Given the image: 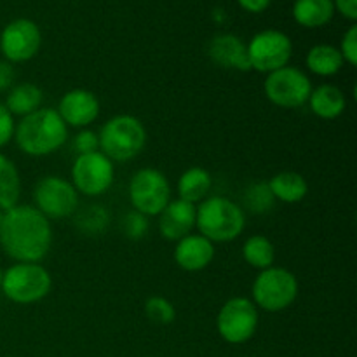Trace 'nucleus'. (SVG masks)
Segmentation results:
<instances>
[{
	"label": "nucleus",
	"mask_w": 357,
	"mask_h": 357,
	"mask_svg": "<svg viewBox=\"0 0 357 357\" xmlns=\"http://www.w3.org/2000/svg\"><path fill=\"white\" fill-rule=\"evenodd\" d=\"M0 246L16 264H40L52 246L51 222L30 204L3 211Z\"/></svg>",
	"instance_id": "1"
},
{
	"label": "nucleus",
	"mask_w": 357,
	"mask_h": 357,
	"mask_svg": "<svg viewBox=\"0 0 357 357\" xmlns=\"http://www.w3.org/2000/svg\"><path fill=\"white\" fill-rule=\"evenodd\" d=\"M17 149L30 157H45L58 152L68 139V126L52 108H38L21 117L14 129Z\"/></svg>",
	"instance_id": "2"
},
{
	"label": "nucleus",
	"mask_w": 357,
	"mask_h": 357,
	"mask_svg": "<svg viewBox=\"0 0 357 357\" xmlns=\"http://www.w3.org/2000/svg\"><path fill=\"white\" fill-rule=\"evenodd\" d=\"M244 227H246L244 209L232 199L213 195L199 202L195 229L213 244L236 241L244 232Z\"/></svg>",
	"instance_id": "3"
},
{
	"label": "nucleus",
	"mask_w": 357,
	"mask_h": 357,
	"mask_svg": "<svg viewBox=\"0 0 357 357\" xmlns=\"http://www.w3.org/2000/svg\"><path fill=\"white\" fill-rule=\"evenodd\" d=\"M100 152L112 162H128L138 157L146 145V129L135 115H115L98 132Z\"/></svg>",
	"instance_id": "4"
},
{
	"label": "nucleus",
	"mask_w": 357,
	"mask_h": 357,
	"mask_svg": "<svg viewBox=\"0 0 357 357\" xmlns=\"http://www.w3.org/2000/svg\"><path fill=\"white\" fill-rule=\"evenodd\" d=\"M298 279L293 272L282 267H272L260 271L251 286V302L257 309L265 312H282L298 298Z\"/></svg>",
	"instance_id": "5"
},
{
	"label": "nucleus",
	"mask_w": 357,
	"mask_h": 357,
	"mask_svg": "<svg viewBox=\"0 0 357 357\" xmlns=\"http://www.w3.org/2000/svg\"><path fill=\"white\" fill-rule=\"evenodd\" d=\"M52 278L40 264H14L2 274L0 291L17 305H31L51 293Z\"/></svg>",
	"instance_id": "6"
},
{
	"label": "nucleus",
	"mask_w": 357,
	"mask_h": 357,
	"mask_svg": "<svg viewBox=\"0 0 357 357\" xmlns=\"http://www.w3.org/2000/svg\"><path fill=\"white\" fill-rule=\"evenodd\" d=\"M129 201L135 211L159 216L171 201V185L166 174L155 167H143L129 181Z\"/></svg>",
	"instance_id": "7"
},
{
	"label": "nucleus",
	"mask_w": 357,
	"mask_h": 357,
	"mask_svg": "<svg viewBox=\"0 0 357 357\" xmlns=\"http://www.w3.org/2000/svg\"><path fill=\"white\" fill-rule=\"evenodd\" d=\"M312 82L298 66L286 65L275 72L267 73L264 91L267 100L279 108H300L309 101Z\"/></svg>",
	"instance_id": "8"
},
{
	"label": "nucleus",
	"mask_w": 357,
	"mask_h": 357,
	"mask_svg": "<svg viewBox=\"0 0 357 357\" xmlns=\"http://www.w3.org/2000/svg\"><path fill=\"white\" fill-rule=\"evenodd\" d=\"M33 208L51 220L68 218L79 209V192L72 181L49 174L40 178L33 188Z\"/></svg>",
	"instance_id": "9"
},
{
	"label": "nucleus",
	"mask_w": 357,
	"mask_h": 357,
	"mask_svg": "<svg viewBox=\"0 0 357 357\" xmlns=\"http://www.w3.org/2000/svg\"><path fill=\"white\" fill-rule=\"evenodd\" d=\"M258 323H260V314L257 305L244 296H234L227 300L216 317L220 337L232 345L250 342L257 333Z\"/></svg>",
	"instance_id": "10"
},
{
	"label": "nucleus",
	"mask_w": 357,
	"mask_h": 357,
	"mask_svg": "<svg viewBox=\"0 0 357 357\" xmlns=\"http://www.w3.org/2000/svg\"><path fill=\"white\" fill-rule=\"evenodd\" d=\"M246 47L251 70L260 73H271L289 65L293 56L291 38L284 31L274 28L258 31Z\"/></svg>",
	"instance_id": "11"
},
{
	"label": "nucleus",
	"mask_w": 357,
	"mask_h": 357,
	"mask_svg": "<svg viewBox=\"0 0 357 357\" xmlns=\"http://www.w3.org/2000/svg\"><path fill=\"white\" fill-rule=\"evenodd\" d=\"M115 180L114 162L101 152L77 155L72 166V185L79 194L98 197L110 190Z\"/></svg>",
	"instance_id": "12"
},
{
	"label": "nucleus",
	"mask_w": 357,
	"mask_h": 357,
	"mask_svg": "<svg viewBox=\"0 0 357 357\" xmlns=\"http://www.w3.org/2000/svg\"><path fill=\"white\" fill-rule=\"evenodd\" d=\"M40 28L28 17H17L10 21L0 33V52L10 65L30 61L40 51Z\"/></svg>",
	"instance_id": "13"
},
{
	"label": "nucleus",
	"mask_w": 357,
	"mask_h": 357,
	"mask_svg": "<svg viewBox=\"0 0 357 357\" xmlns=\"http://www.w3.org/2000/svg\"><path fill=\"white\" fill-rule=\"evenodd\" d=\"M100 100L93 91L72 89L59 100L56 112L68 128L86 129L100 117Z\"/></svg>",
	"instance_id": "14"
},
{
	"label": "nucleus",
	"mask_w": 357,
	"mask_h": 357,
	"mask_svg": "<svg viewBox=\"0 0 357 357\" xmlns=\"http://www.w3.org/2000/svg\"><path fill=\"white\" fill-rule=\"evenodd\" d=\"M197 206L183 199H171L159 215V232L164 239L178 243L195 229Z\"/></svg>",
	"instance_id": "15"
},
{
	"label": "nucleus",
	"mask_w": 357,
	"mask_h": 357,
	"mask_svg": "<svg viewBox=\"0 0 357 357\" xmlns=\"http://www.w3.org/2000/svg\"><path fill=\"white\" fill-rule=\"evenodd\" d=\"M208 56L216 66L223 70L251 72L246 44L234 33L215 35L208 44Z\"/></svg>",
	"instance_id": "16"
},
{
	"label": "nucleus",
	"mask_w": 357,
	"mask_h": 357,
	"mask_svg": "<svg viewBox=\"0 0 357 357\" xmlns=\"http://www.w3.org/2000/svg\"><path fill=\"white\" fill-rule=\"evenodd\" d=\"M215 244L201 234H188L174 248V261L187 272H201L215 260Z\"/></svg>",
	"instance_id": "17"
},
{
	"label": "nucleus",
	"mask_w": 357,
	"mask_h": 357,
	"mask_svg": "<svg viewBox=\"0 0 357 357\" xmlns=\"http://www.w3.org/2000/svg\"><path fill=\"white\" fill-rule=\"evenodd\" d=\"M307 103L312 114L323 121H335L347 108L345 94L333 84H321L316 89H312Z\"/></svg>",
	"instance_id": "18"
},
{
	"label": "nucleus",
	"mask_w": 357,
	"mask_h": 357,
	"mask_svg": "<svg viewBox=\"0 0 357 357\" xmlns=\"http://www.w3.org/2000/svg\"><path fill=\"white\" fill-rule=\"evenodd\" d=\"M42 101H44V93L37 84L21 82L7 91L3 107L9 110L13 117H26L42 108Z\"/></svg>",
	"instance_id": "19"
},
{
	"label": "nucleus",
	"mask_w": 357,
	"mask_h": 357,
	"mask_svg": "<svg viewBox=\"0 0 357 357\" xmlns=\"http://www.w3.org/2000/svg\"><path fill=\"white\" fill-rule=\"evenodd\" d=\"M333 0H295L293 3V20L303 28H323L335 16Z\"/></svg>",
	"instance_id": "20"
},
{
	"label": "nucleus",
	"mask_w": 357,
	"mask_h": 357,
	"mask_svg": "<svg viewBox=\"0 0 357 357\" xmlns=\"http://www.w3.org/2000/svg\"><path fill=\"white\" fill-rule=\"evenodd\" d=\"M267 183L275 201H281L284 204L302 202L309 194L307 180L295 171H281V173L274 174Z\"/></svg>",
	"instance_id": "21"
},
{
	"label": "nucleus",
	"mask_w": 357,
	"mask_h": 357,
	"mask_svg": "<svg viewBox=\"0 0 357 357\" xmlns=\"http://www.w3.org/2000/svg\"><path fill=\"white\" fill-rule=\"evenodd\" d=\"M213 187V178L209 174V171H206L204 167H188L187 171H183L178 180V199H183V201L192 202V204H197L202 202L208 197L209 190Z\"/></svg>",
	"instance_id": "22"
},
{
	"label": "nucleus",
	"mask_w": 357,
	"mask_h": 357,
	"mask_svg": "<svg viewBox=\"0 0 357 357\" xmlns=\"http://www.w3.org/2000/svg\"><path fill=\"white\" fill-rule=\"evenodd\" d=\"M344 58H342L338 47L330 44H317L309 49L305 56V65L314 75L317 77H333L344 68Z\"/></svg>",
	"instance_id": "23"
},
{
	"label": "nucleus",
	"mask_w": 357,
	"mask_h": 357,
	"mask_svg": "<svg viewBox=\"0 0 357 357\" xmlns=\"http://www.w3.org/2000/svg\"><path fill=\"white\" fill-rule=\"evenodd\" d=\"M21 197V176L16 164L7 155L0 153V209L14 208L20 204Z\"/></svg>",
	"instance_id": "24"
},
{
	"label": "nucleus",
	"mask_w": 357,
	"mask_h": 357,
	"mask_svg": "<svg viewBox=\"0 0 357 357\" xmlns=\"http://www.w3.org/2000/svg\"><path fill=\"white\" fill-rule=\"evenodd\" d=\"M243 258L250 267L257 271H265L272 267L275 261V248L274 243L267 236H255L248 237L246 243L243 244Z\"/></svg>",
	"instance_id": "25"
},
{
	"label": "nucleus",
	"mask_w": 357,
	"mask_h": 357,
	"mask_svg": "<svg viewBox=\"0 0 357 357\" xmlns=\"http://www.w3.org/2000/svg\"><path fill=\"white\" fill-rule=\"evenodd\" d=\"M110 222V215L100 204H91L75 211V225L86 236H100Z\"/></svg>",
	"instance_id": "26"
},
{
	"label": "nucleus",
	"mask_w": 357,
	"mask_h": 357,
	"mask_svg": "<svg viewBox=\"0 0 357 357\" xmlns=\"http://www.w3.org/2000/svg\"><path fill=\"white\" fill-rule=\"evenodd\" d=\"M244 206H246L248 211L257 213V215L271 211L275 206V199L268 188V183L250 185L246 194H244Z\"/></svg>",
	"instance_id": "27"
},
{
	"label": "nucleus",
	"mask_w": 357,
	"mask_h": 357,
	"mask_svg": "<svg viewBox=\"0 0 357 357\" xmlns=\"http://www.w3.org/2000/svg\"><path fill=\"white\" fill-rule=\"evenodd\" d=\"M145 314L152 323L166 326L176 319V309L164 296H150L145 302Z\"/></svg>",
	"instance_id": "28"
},
{
	"label": "nucleus",
	"mask_w": 357,
	"mask_h": 357,
	"mask_svg": "<svg viewBox=\"0 0 357 357\" xmlns=\"http://www.w3.org/2000/svg\"><path fill=\"white\" fill-rule=\"evenodd\" d=\"M149 216L142 215L138 211H129L124 216V222H122V230H124L126 237L131 241H139L145 237L146 230H149Z\"/></svg>",
	"instance_id": "29"
},
{
	"label": "nucleus",
	"mask_w": 357,
	"mask_h": 357,
	"mask_svg": "<svg viewBox=\"0 0 357 357\" xmlns=\"http://www.w3.org/2000/svg\"><path fill=\"white\" fill-rule=\"evenodd\" d=\"M73 149H75L77 155L100 152V139H98V132L89 128L80 129V131L75 135V138H73Z\"/></svg>",
	"instance_id": "30"
},
{
	"label": "nucleus",
	"mask_w": 357,
	"mask_h": 357,
	"mask_svg": "<svg viewBox=\"0 0 357 357\" xmlns=\"http://www.w3.org/2000/svg\"><path fill=\"white\" fill-rule=\"evenodd\" d=\"M338 51H340L342 58H344V61L347 63V65L351 66L357 65V24L356 23H352L351 26H349V30L344 33Z\"/></svg>",
	"instance_id": "31"
},
{
	"label": "nucleus",
	"mask_w": 357,
	"mask_h": 357,
	"mask_svg": "<svg viewBox=\"0 0 357 357\" xmlns=\"http://www.w3.org/2000/svg\"><path fill=\"white\" fill-rule=\"evenodd\" d=\"M14 129H16L14 117L3 107V103H0V149L9 145L10 139L14 138Z\"/></svg>",
	"instance_id": "32"
},
{
	"label": "nucleus",
	"mask_w": 357,
	"mask_h": 357,
	"mask_svg": "<svg viewBox=\"0 0 357 357\" xmlns=\"http://www.w3.org/2000/svg\"><path fill=\"white\" fill-rule=\"evenodd\" d=\"M14 79H16V73H14L13 65L6 59L0 61V93L9 91L14 86Z\"/></svg>",
	"instance_id": "33"
},
{
	"label": "nucleus",
	"mask_w": 357,
	"mask_h": 357,
	"mask_svg": "<svg viewBox=\"0 0 357 357\" xmlns=\"http://www.w3.org/2000/svg\"><path fill=\"white\" fill-rule=\"evenodd\" d=\"M335 10L342 14L345 20L356 23L357 20V0H333Z\"/></svg>",
	"instance_id": "34"
},
{
	"label": "nucleus",
	"mask_w": 357,
	"mask_h": 357,
	"mask_svg": "<svg viewBox=\"0 0 357 357\" xmlns=\"http://www.w3.org/2000/svg\"><path fill=\"white\" fill-rule=\"evenodd\" d=\"M237 3H239L246 13L260 14L271 7L272 0H237Z\"/></svg>",
	"instance_id": "35"
},
{
	"label": "nucleus",
	"mask_w": 357,
	"mask_h": 357,
	"mask_svg": "<svg viewBox=\"0 0 357 357\" xmlns=\"http://www.w3.org/2000/svg\"><path fill=\"white\" fill-rule=\"evenodd\" d=\"M2 218H3V211L0 209V225H2Z\"/></svg>",
	"instance_id": "36"
},
{
	"label": "nucleus",
	"mask_w": 357,
	"mask_h": 357,
	"mask_svg": "<svg viewBox=\"0 0 357 357\" xmlns=\"http://www.w3.org/2000/svg\"><path fill=\"white\" fill-rule=\"evenodd\" d=\"M2 274L3 272H2V268H0V286H2Z\"/></svg>",
	"instance_id": "37"
}]
</instances>
